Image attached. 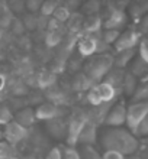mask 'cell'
<instances>
[{
    "label": "cell",
    "mask_w": 148,
    "mask_h": 159,
    "mask_svg": "<svg viewBox=\"0 0 148 159\" xmlns=\"http://www.w3.org/2000/svg\"><path fill=\"white\" fill-rule=\"evenodd\" d=\"M98 146L103 152H118L122 156L136 153L141 146L140 139L127 127H102L99 129Z\"/></svg>",
    "instance_id": "1"
},
{
    "label": "cell",
    "mask_w": 148,
    "mask_h": 159,
    "mask_svg": "<svg viewBox=\"0 0 148 159\" xmlns=\"http://www.w3.org/2000/svg\"><path fill=\"white\" fill-rule=\"evenodd\" d=\"M129 2H105L102 3L100 20L102 29H112L122 32L128 25L129 17L127 15V7Z\"/></svg>",
    "instance_id": "2"
},
{
    "label": "cell",
    "mask_w": 148,
    "mask_h": 159,
    "mask_svg": "<svg viewBox=\"0 0 148 159\" xmlns=\"http://www.w3.org/2000/svg\"><path fill=\"white\" fill-rule=\"evenodd\" d=\"M113 68V55L103 54V55H93L84 61L83 64V72L89 77L94 84L103 81L106 74Z\"/></svg>",
    "instance_id": "3"
},
{
    "label": "cell",
    "mask_w": 148,
    "mask_h": 159,
    "mask_svg": "<svg viewBox=\"0 0 148 159\" xmlns=\"http://www.w3.org/2000/svg\"><path fill=\"white\" fill-rule=\"evenodd\" d=\"M148 114V101L144 103H129L127 106V121H125V127H127L132 134L136 133L138 126L144 117Z\"/></svg>",
    "instance_id": "4"
},
{
    "label": "cell",
    "mask_w": 148,
    "mask_h": 159,
    "mask_svg": "<svg viewBox=\"0 0 148 159\" xmlns=\"http://www.w3.org/2000/svg\"><path fill=\"white\" fill-rule=\"evenodd\" d=\"M89 121L87 114H73L68 119V125H67V136H65V146H71L77 148V140L80 136L81 130L84 129L86 123Z\"/></svg>",
    "instance_id": "5"
},
{
    "label": "cell",
    "mask_w": 148,
    "mask_h": 159,
    "mask_svg": "<svg viewBox=\"0 0 148 159\" xmlns=\"http://www.w3.org/2000/svg\"><path fill=\"white\" fill-rule=\"evenodd\" d=\"M142 38H144V36H141V34L135 29V28H128V29L121 32L118 41L115 42V45L112 49H113V52L136 49Z\"/></svg>",
    "instance_id": "6"
},
{
    "label": "cell",
    "mask_w": 148,
    "mask_h": 159,
    "mask_svg": "<svg viewBox=\"0 0 148 159\" xmlns=\"http://www.w3.org/2000/svg\"><path fill=\"white\" fill-rule=\"evenodd\" d=\"M127 121V103L119 98L112 107L105 119V127H125Z\"/></svg>",
    "instance_id": "7"
},
{
    "label": "cell",
    "mask_w": 148,
    "mask_h": 159,
    "mask_svg": "<svg viewBox=\"0 0 148 159\" xmlns=\"http://www.w3.org/2000/svg\"><path fill=\"white\" fill-rule=\"evenodd\" d=\"M26 136H28V129H25L15 120H12L3 127V140H6L13 148H16L22 140H25Z\"/></svg>",
    "instance_id": "8"
},
{
    "label": "cell",
    "mask_w": 148,
    "mask_h": 159,
    "mask_svg": "<svg viewBox=\"0 0 148 159\" xmlns=\"http://www.w3.org/2000/svg\"><path fill=\"white\" fill-rule=\"evenodd\" d=\"M99 38H100V35H98V36H93V35H80L76 43L79 55L86 59L93 57V55H98Z\"/></svg>",
    "instance_id": "9"
},
{
    "label": "cell",
    "mask_w": 148,
    "mask_h": 159,
    "mask_svg": "<svg viewBox=\"0 0 148 159\" xmlns=\"http://www.w3.org/2000/svg\"><path fill=\"white\" fill-rule=\"evenodd\" d=\"M35 116H36L38 121H44L45 123V121H50L52 119L63 117L64 110L60 106L52 104L51 101H44V103H39L35 107Z\"/></svg>",
    "instance_id": "10"
},
{
    "label": "cell",
    "mask_w": 148,
    "mask_h": 159,
    "mask_svg": "<svg viewBox=\"0 0 148 159\" xmlns=\"http://www.w3.org/2000/svg\"><path fill=\"white\" fill-rule=\"evenodd\" d=\"M98 138H99V126H96L92 121H87L84 129L81 130L77 146H98Z\"/></svg>",
    "instance_id": "11"
},
{
    "label": "cell",
    "mask_w": 148,
    "mask_h": 159,
    "mask_svg": "<svg viewBox=\"0 0 148 159\" xmlns=\"http://www.w3.org/2000/svg\"><path fill=\"white\" fill-rule=\"evenodd\" d=\"M67 125H68V119H65L63 116V117H57L50 121H45V129H47V132L54 139H57V140H65Z\"/></svg>",
    "instance_id": "12"
},
{
    "label": "cell",
    "mask_w": 148,
    "mask_h": 159,
    "mask_svg": "<svg viewBox=\"0 0 148 159\" xmlns=\"http://www.w3.org/2000/svg\"><path fill=\"white\" fill-rule=\"evenodd\" d=\"M13 120L19 123L21 126H23L25 129H29L36 123V116H35V109L31 107V106H25L19 109L17 111H15V116H13Z\"/></svg>",
    "instance_id": "13"
},
{
    "label": "cell",
    "mask_w": 148,
    "mask_h": 159,
    "mask_svg": "<svg viewBox=\"0 0 148 159\" xmlns=\"http://www.w3.org/2000/svg\"><path fill=\"white\" fill-rule=\"evenodd\" d=\"M94 88L100 97L102 103H113V101H118L121 97V93L116 91L112 85H109L107 83H103V81L99 84H94Z\"/></svg>",
    "instance_id": "14"
},
{
    "label": "cell",
    "mask_w": 148,
    "mask_h": 159,
    "mask_svg": "<svg viewBox=\"0 0 148 159\" xmlns=\"http://www.w3.org/2000/svg\"><path fill=\"white\" fill-rule=\"evenodd\" d=\"M127 71L131 72L135 78H138V81H147L148 80V64L142 61L138 55L132 59V62L129 64Z\"/></svg>",
    "instance_id": "15"
},
{
    "label": "cell",
    "mask_w": 148,
    "mask_h": 159,
    "mask_svg": "<svg viewBox=\"0 0 148 159\" xmlns=\"http://www.w3.org/2000/svg\"><path fill=\"white\" fill-rule=\"evenodd\" d=\"M148 13V0H135L131 2L127 7V15L132 20L138 22L141 17Z\"/></svg>",
    "instance_id": "16"
},
{
    "label": "cell",
    "mask_w": 148,
    "mask_h": 159,
    "mask_svg": "<svg viewBox=\"0 0 148 159\" xmlns=\"http://www.w3.org/2000/svg\"><path fill=\"white\" fill-rule=\"evenodd\" d=\"M113 67L119 68V70H125L129 67V64L132 62V59L136 57V49H129V51H121V52H113Z\"/></svg>",
    "instance_id": "17"
},
{
    "label": "cell",
    "mask_w": 148,
    "mask_h": 159,
    "mask_svg": "<svg viewBox=\"0 0 148 159\" xmlns=\"http://www.w3.org/2000/svg\"><path fill=\"white\" fill-rule=\"evenodd\" d=\"M100 34H102L100 15H96V16H86L84 23H83L81 35H93V36H98V35H100Z\"/></svg>",
    "instance_id": "18"
},
{
    "label": "cell",
    "mask_w": 148,
    "mask_h": 159,
    "mask_svg": "<svg viewBox=\"0 0 148 159\" xmlns=\"http://www.w3.org/2000/svg\"><path fill=\"white\" fill-rule=\"evenodd\" d=\"M123 75H125V70H119V68H112L106 77L103 78V83H107L109 85L116 90V91L121 93L122 96V81H123Z\"/></svg>",
    "instance_id": "19"
},
{
    "label": "cell",
    "mask_w": 148,
    "mask_h": 159,
    "mask_svg": "<svg viewBox=\"0 0 148 159\" xmlns=\"http://www.w3.org/2000/svg\"><path fill=\"white\" fill-rule=\"evenodd\" d=\"M83 23H84V16L80 12H76L71 13V16H70L65 25H67V30L70 32V35L80 36L81 30H83Z\"/></svg>",
    "instance_id": "20"
},
{
    "label": "cell",
    "mask_w": 148,
    "mask_h": 159,
    "mask_svg": "<svg viewBox=\"0 0 148 159\" xmlns=\"http://www.w3.org/2000/svg\"><path fill=\"white\" fill-rule=\"evenodd\" d=\"M93 85H94V83L86 75L84 72H79L74 77V80H73V90L77 93H83V91L87 93Z\"/></svg>",
    "instance_id": "21"
},
{
    "label": "cell",
    "mask_w": 148,
    "mask_h": 159,
    "mask_svg": "<svg viewBox=\"0 0 148 159\" xmlns=\"http://www.w3.org/2000/svg\"><path fill=\"white\" fill-rule=\"evenodd\" d=\"M138 84H140L138 78H135V77L132 75L131 72L125 71V75H123V81H122V96L129 97V98H131L132 94L135 93L136 87H138Z\"/></svg>",
    "instance_id": "22"
},
{
    "label": "cell",
    "mask_w": 148,
    "mask_h": 159,
    "mask_svg": "<svg viewBox=\"0 0 148 159\" xmlns=\"http://www.w3.org/2000/svg\"><path fill=\"white\" fill-rule=\"evenodd\" d=\"M100 10H102V2H99V0H87L84 3H81L79 12L86 17V16L100 15Z\"/></svg>",
    "instance_id": "23"
},
{
    "label": "cell",
    "mask_w": 148,
    "mask_h": 159,
    "mask_svg": "<svg viewBox=\"0 0 148 159\" xmlns=\"http://www.w3.org/2000/svg\"><path fill=\"white\" fill-rule=\"evenodd\" d=\"M129 100H131V103H144V101H148V80L147 81H140L135 93L132 94V97Z\"/></svg>",
    "instance_id": "24"
},
{
    "label": "cell",
    "mask_w": 148,
    "mask_h": 159,
    "mask_svg": "<svg viewBox=\"0 0 148 159\" xmlns=\"http://www.w3.org/2000/svg\"><path fill=\"white\" fill-rule=\"evenodd\" d=\"M80 159H102V152L98 146H77Z\"/></svg>",
    "instance_id": "25"
},
{
    "label": "cell",
    "mask_w": 148,
    "mask_h": 159,
    "mask_svg": "<svg viewBox=\"0 0 148 159\" xmlns=\"http://www.w3.org/2000/svg\"><path fill=\"white\" fill-rule=\"evenodd\" d=\"M13 113L12 107L9 104H4V103H0V129H3L4 126L10 123L13 120Z\"/></svg>",
    "instance_id": "26"
},
{
    "label": "cell",
    "mask_w": 148,
    "mask_h": 159,
    "mask_svg": "<svg viewBox=\"0 0 148 159\" xmlns=\"http://www.w3.org/2000/svg\"><path fill=\"white\" fill-rule=\"evenodd\" d=\"M55 80H57L55 72L44 71V72H41V74L38 75L36 81H38V85L41 88H50V87H52V85L55 84Z\"/></svg>",
    "instance_id": "27"
},
{
    "label": "cell",
    "mask_w": 148,
    "mask_h": 159,
    "mask_svg": "<svg viewBox=\"0 0 148 159\" xmlns=\"http://www.w3.org/2000/svg\"><path fill=\"white\" fill-rule=\"evenodd\" d=\"M60 4H61V2H58V0H45V2L42 3L41 10H39V16L51 17L52 16V13L55 12V9L58 7Z\"/></svg>",
    "instance_id": "28"
},
{
    "label": "cell",
    "mask_w": 148,
    "mask_h": 159,
    "mask_svg": "<svg viewBox=\"0 0 148 159\" xmlns=\"http://www.w3.org/2000/svg\"><path fill=\"white\" fill-rule=\"evenodd\" d=\"M119 35H121V32L119 30H112V29H102V34H100V39L103 42H105L107 46H110V48H113L115 42L118 41Z\"/></svg>",
    "instance_id": "29"
},
{
    "label": "cell",
    "mask_w": 148,
    "mask_h": 159,
    "mask_svg": "<svg viewBox=\"0 0 148 159\" xmlns=\"http://www.w3.org/2000/svg\"><path fill=\"white\" fill-rule=\"evenodd\" d=\"M70 16H71V12L68 10L65 6H63V3L60 4L58 7L55 9V12L52 13V19H55L57 22H60L61 25H65L67 23V20L70 19Z\"/></svg>",
    "instance_id": "30"
},
{
    "label": "cell",
    "mask_w": 148,
    "mask_h": 159,
    "mask_svg": "<svg viewBox=\"0 0 148 159\" xmlns=\"http://www.w3.org/2000/svg\"><path fill=\"white\" fill-rule=\"evenodd\" d=\"M63 41H64V32H63V30L47 32V36H45V43H47V46H50V48L58 46Z\"/></svg>",
    "instance_id": "31"
},
{
    "label": "cell",
    "mask_w": 148,
    "mask_h": 159,
    "mask_svg": "<svg viewBox=\"0 0 148 159\" xmlns=\"http://www.w3.org/2000/svg\"><path fill=\"white\" fill-rule=\"evenodd\" d=\"M6 4H7L9 12L12 15H16V16L22 17L26 13L25 2H22V0H10V2H6Z\"/></svg>",
    "instance_id": "32"
},
{
    "label": "cell",
    "mask_w": 148,
    "mask_h": 159,
    "mask_svg": "<svg viewBox=\"0 0 148 159\" xmlns=\"http://www.w3.org/2000/svg\"><path fill=\"white\" fill-rule=\"evenodd\" d=\"M16 151L6 140H0V159H15Z\"/></svg>",
    "instance_id": "33"
},
{
    "label": "cell",
    "mask_w": 148,
    "mask_h": 159,
    "mask_svg": "<svg viewBox=\"0 0 148 159\" xmlns=\"http://www.w3.org/2000/svg\"><path fill=\"white\" fill-rule=\"evenodd\" d=\"M22 25L23 28L28 30H34V29H38V16L36 15H31V13H25L22 16Z\"/></svg>",
    "instance_id": "34"
},
{
    "label": "cell",
    "mask_w": 148,
    "mask_h": 159,
    "mask_svg": "<svg viewBox=\"0 0 148 159\" xmlns=\"http://www.w3.org/2000/svg\"><path fill=\"white\" fill-rule=\"evenodd\" d=\"M44 0H26L25 2V9L26 13H31V15H39V10L42 7Z\"/></svg>",
    "instance_id": "35"
},
{
    "label": "cell",
    "mask_w": 148,
    "mask_h": 159,
    "mask_svg": "<svg viewBox=\"0 0 148 159\" xmlns=\"http://www.w3.org/2000/svg\"><path fill=\"white\" fill-rule=\"evenodd\" d=\"M136 55L140 57L142 61L148 64V36H144V38L141 39L140 45L136 48Z\"/></svg>",
    "instance_id": "36"
},
{
    "label": "cell",
    "mask_w": 148,
    "mask_h": 159,
    "mask_svg": "<svg viewBox=\"0 0 148 159\" xmlns=\"http://www.w3.org/2000/svg\"><path fill=\"white\" fill-rule=\"evenodd\" d=\"M61 152H63V159H80V153L77 148L71 146H61Z\"/></svg>",
    "instance_id": "37"
},
{
    "label": "cell",
    "mask_w": 148,
    "mask_h": 159,
    "mask_svg": "<svg viewBox=\"0 0 148 159\" xmlns=\"http://www.w3.org/2000/svg\"><path fill=\"white\" fill-rule=\"evenodd\" d=\"M135 29L141 34V36H148V13L136 22Z\"/></svg>",
    "instance_id": "38"
},
{
    "label": "cell",
    "mask_w": 148,
    "mask_h": 159,
    "mask_svg": "<svg viewBox=\"0 0 148 159\" xmlns=\"http://www.w3.org/2000/svg\"><path fill=\"white\" fill-rule=\"evenodd\" d=\"M135 136H136L138 139H145V138H148V114L144 117V120L141 121V125L138 126Z\"/></svg>",
    "instance_id": "39"
},
{
    "label": "cell",
    "mask_w": 148,
    "mask_h": 159,
    "mask_svg": "<svg viewBox=\"0 0 148 159\" xmlns=\"http://www.w3.org/2000/svg\"><path fill=\"white\" fill-rule=\"evenodd\" d=\"M61 3H63V6H65L71 13L79 12V10H80V6H81L80 0H64Z\"/></svg>",
    "instance_id": "40"
},
{
    "label": "cell",
    "mask_w": 148,
    "mask_h": 159,
    "mask_svg": "<svg viewBox=\"0 0 148 159\" xmlns=\"http://www.w3.org/2000/svg\"><path fill=\"white\" fill-rule=\"evenodd\" d=\"M45 159H63V152H61V146H54L48 151Z\"/></svg>",
    "instance_id": "41"
},
{
    "label": "cell",
    "mask_w": 148,
    "mask_h": 159,
    "mask_svg": "<svg viewBox=\"0 0 148 159\" xmlns=\"http://www.w3.org/2000/svg\"><path fill=\"white\" fill-rule=\"evenodd\" d=\"M102 159H123V156L118 152H102Z\"/></svg>",
    "instance_id": "42"
},
{
    "label": "cell",
    "mask_w": 148,
    "mask_h": 159,
    "mask_svg": "<svg viewBox=\"0 0 148 159\" xmlns=\"http://www.w3.org/2000/svg\"><path fill=\"white\" fill-rule=\"evenodd\" d=\"M138 153L141 155V158L142 159H148V148H145V146L141 145L140 149H138Z\"/></svg>",
    "instance_id": "43"
},
{
    "label": "cell",
    "mask_w": 148,
    "mask_h": 159,
    "mask_svg": "<svg viewBox=\"0 0 148 159\" xmlns=\"http://www.w3.org/2000/svg\"><path fill=\"white\" fill-rule=\"evenodd\" d=\"M123 159H142L141 158V155L136 152V153H132V155H127V156H123Z\"/></svg>",
    "instance_id": "44"
},
{
    "label": "cell",
    "mask_w": 148,
    "mask_h": 159,
    "mask_svg": "<svg viewBox=\"0 0 148 159\" xmlns=\"http://www.w3.org/2000/svg\"><path fill=\"white\" fill-rule=\"evenodd\" d=\"M4 85H6V77L3 74H0V91L4 88Z\"/></svg>",
    "instance_id": "45"
},
{
    "label": "cell",
    "mask_w": 148,
    "mask_h": 159,
    "mask_svg": "<svg viewBox=\"0 0 148 159\" xmlns=\"http://www.w3.org/2000/svg\"><path fill=\"white\" fill-rule=\"evenodd\" d=\"M140 142H141V145H142V146L148 148V138H145V139H141Z\"/></svg>",
    "instance_id": "46"
},
{
    "label": "cell",
    "mask_w": 148,
    "mask_h": 159,
    "mask_svg": "<svg viewBox=\"0 0 148 159\" xmlns=\"http://www.w3.org/2000/svg\"><path fill=\"white\" fill-rule=\"evenodd\" d=\"M0 140H3V129H0Z\"/></svg>",
    "instance_id": "47"
}]
</instances>
